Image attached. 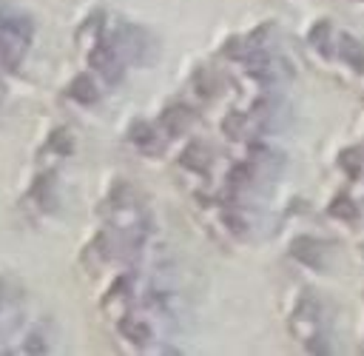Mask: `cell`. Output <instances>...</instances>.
Here are the masks:
<instances>
[{
  "mask_svg": "<svg viewBox=\"0 0 364 356\" xmlns=\"http://www.w3.org/2000/svg\"><path fill=\"white\" fill-rule=\"evenodd\" d=\"M119 330H122L131 342H145V339H148V328H145L142 322H136V319H122V322H119Z\"/></svg>",
  "mask_w": 364,
  "mask_h": 356,
  "instance_id": "8992f818",
  "label": "cell"
},
{
  "mask_svg": "<svg viewBox=\"0 0 364 356\" xmlns=\"http://www.w3.org/2000/svg\"><path fill=\"white\" fill-rule=\"evenodd\" d=\"M48 148L57 151V154H71L74 140H71V134H68L65 128H60V131H54V134L48 137Z\"/></svg>",
  "mask_w": 364,
  "mask_h": 356,
  "instance_id": "5b68a950",
  "label": "cell"
},
{
  "mask_svg": "<svg viewBox=\"0 0 364 356\" xmlns=\"http://www.w3.org/2000/svg\"><path fill=\"white\" fill-rule=\"evenodd\" d=\"M28 40H31V20L9 17V20L0 23V63L9 71H14L23 63Z\"/></svg>",
  "mask_w": 364,
  "mask_h": 356,
  "instance_id": "6da1fadb",
  "label": "cell"
},
{
  "mask_svg": "<svg viewBox=\"0 0 364 356\" xmlns=\"http://www.w3.org/2000/svg\"><path fill=\"white\" fill-rule=\"evenodd\" d=\"M51 188H54V177L48 174V177H40L37 185H34V191H31L34 199L40 202V208H46V211H54L57 208V197H54Z\"/></svg>",
  "mask_w": 364,
  "mask_h": 356,
  "instance_id": "277c9868",
  "label": "cell"
},
{
  "mask_svg": "<svg viewBox=\"0 0 364 356\" xmlns=\"http://www.w3.org/2000/svg\"><path fill=\"white\" fill-rule=\"evenodd\" d=\"M0 299H3V285H0Z\"/></svg>",
  "mask_w": 364,
  "mask_h": 356,
  "instance_id": "52a82bcc",
  "label": "cell"
},
{
  "mask_svg": "<svg viewBox=\"0 0 364 356\" xmlns=\"http://www.w3.org/2000/svg\"><path fill=\"white\" fill-rule=\"evenodd\" d=\"M91 63L108 77V83L119 80V63H117V54H114V48H111L108 43H97V46H94V51H91Z\"/></svg>",
  "mask_w": 364,
  "mask_h": 356,
  "instance_id": "7a4b0ae2",
  "label": "cell"
},
{
  "mask_svg": "<svg viewBox=\"0 0 364 356\" xmlns=\"http://www.w3.org/2000/svg\"><path fill=\"white\" fill-rule=\"evenodd\" d=\"M68 97L77 100V103H82V105H91V103H97L100 91H97V85H94V80L88 74H77L71 80V85H68Z\"/></svg>",
  "mask_w": 364,
  "mask_h": 356,
  "instance_id": "3957f363",
  "label": "cell"
}]
</instances>
